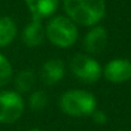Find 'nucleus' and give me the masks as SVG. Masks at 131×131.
I'll list each match as a JSON object with an SVG mask.
<instances>
[{
	"label": "nucleus",
	"instance_id": "9d476101",
	"mask_svg": "<svg viewBox=\"0 0 131 131\" xmlns=\"http://www.w3.org/2000/svg\"><path fill=\"white\" fill-rule=\"evenodd\" d=\"M45 28L41 25V21L32 19L30 25H27L22 32V41L28 48L39 46L45 40Z\"/></svg>",
	"mask_w": 131,
	"mask_h": 131
},
{
	"label": "nucleus",
	"instance_id": "0eeeda50",
	"mask_svg": "<svg viewBox=\"0 0 131 131\" xmlns=\"http://www.w3.org/2000/svg\"><path fill=\"white\" fill-rule=\"evenodd\" d=\"M32 19L41 21L53 16L59 5V0H25Z\"/></svg>",
	"mask_w": 131,
	"mask_h": 131
},
{
	"label": "nucleus",
	"instance_id": "ddd939ff",
	"mask_svg": "<svg viewBox=\"0 0 131 131\" xmlns=\"http://www.w3.org/2000/svg\"><path fill=\"white\" fill-rule=\"evenodd\" d=\"M13 76V68L9 63V60L0 54V88L5 86L10 82Z\"/></svg>",
	"mask_w": 131,
	"mask_h": 131
},
{
	"label": "nucleus",
	"instance_id": "dca6fc26",
	"mask_svg": "<svg viewBox=\"0 0 131 131\" xmlns=\"http://www.w3.org/2000/svg\"><path fill=\"white\" fill-rule=\"evenodd\" d=\"M28 131H41V130H39V128H32V130H28Z\"/></svg>",
	"mask_w": 131,
	"mask_h": 131
},
{
	"label": "nucleus",
	"instance_id": "f257e3e1",
	"mask_svg": "<svg viewBox=\"0 0 131 131\" xmlns=\"http://www.w3.org/2000/svg\"><path fill=\"white\" fill-rule=\"evenodd\" d=\"M68 18L81 26H94L105 14L104 0H63Z\"/></svg>",
	"mask_w": 131,
	"mask_h": 131
},
{
	"label": "nucleus",
	"instance_id": "20e7f679",
	"mask_svg": "<svg viewBox=\"0 0 131 131\" xmlns=\"http://www.w3.org/2000/svg\"><path fill=\"white\" fill-rule=\"evenodd\" d=\"M75 77L84 84H94L102 76L100 64L91 57L85 54H76L70 63Z\"/></svg>",
	"mask_w": 131,
	"mask_h": 131
},
{
	"label": "nucleus",
	"instance_id": "2eb2a0df",
	"mask_svg": "<svg viewBox=\"0 0 131 131\" xmlns=\"http://www.w3.org/2000/svg\"><path fill=\"white\" fill-rule=\"evenodd\" d=\"M93 119L96 122V123H99V125H104L105 122H107V116H105V113L104 112H102V111H94L93 112Z\"/></svg>",
	"mask_w": 131,
	"mask_h": 131
},
{
	"label": "nucleus",
	"instance_id": "1a4fd4ad",
	"mask_svg": "<svg viewBox=\"0 0 131 131\" xmlns=\"http://www.w3.org/2000/svg\"><path fill=\"white\" fill-rule=\"evenodd\" d=\"M107 40H108V36H107L105 28L102 26H96L86 34L84 39V46L86 51L98 54L104 50L107 45Z\"/></svg>",
	"mask_w": 131,
	"mask_h": 131
},
{
	"label": "nucleus",
	"instance_id": "9b49d317",
	"mask_svg": "<svg viewBox=\"0 0 131 131\" xmlns=\"http://www.w3.org/2000/svg\"><path fill=\"white\" fill-rule=\"evenodd\" d=\"M17 35V25L10 17H0V48L13 42Z\"/></svg>",
	"mask_w": 131,
	"mask_h": 131
},
{
	"label": "nucleus",
	"instance_id": "7ed1b4c3",
	"mask_svg": "<svg viewBox=\"0 0 131 131\" xmlns=\"http://www.w3.org/2000/svg\"><path fill=\"white\" fill-rule=\"evenodd\" d=\"M45 36L49 41L58 48H70L79 37L76 23L68 17L58 16L51 18L45 28Z\"/></svg>",
	"mask_w": 131,
	"mask_h": 131
},
{
	"label": "nucleus",
	"instance_id": "39448f33",
	"mask_svg": "<svg viewBox=\"0 0 131 131\" xmlns=\"http://www.w3.org/2000/svg\"><path fill=\"white\" fill-rule=\"evenodd\" d=\"M25 111V102L17 91H0V123L18 121Z\"/></svg>",
	"mask_w": 131,
	"mask_h": 131
},
{
	"label": "nucleus",
	"instance_id": "423d86ee",
	"mask_svg": "<svg viewBox=\"0 0 131 131\" xmlns=\"http://www.w3.org/2000/svg\"><path fill=\"white\" fill-rule=\"evenodd\" d=\"M104 77L113 82L121 84L131 79V62L128 59H113L104 67Z\"/></svg>",
	"mask_w": 131,
	"mask_h": 131
},
{
	"label": "nucleus",
	"instance_id": "4468645a",
	"mask_svg": "<svg viewBox=\"0 0 131 131\" xmlns=\"http://www.w3.org/2000/svg\"><path fill=\"white\" fill-rule=\"evenodd\" d=\"M30 107L32 111H42L45 107H46V103H48V95L45 91L42 90H37V91H34L31 95H30Z\"/></svg>",
	"mask_w": 131,
	"mask_h": 131
},
{
	"label": "nucleus",
	"instance_id": "f03ea898",
	"mask_svg": "<svg viewBox=\"0 0 131 131\" xmlns=\"http://www.w3.org/2000/svg\"><path fill=\"white\" fill-rule=\"evenodd\" d=\"M59 107L67 116L88 117L96 109V99L86 90H67L59 98Z\"/></svg>",
	"mask_w": 131,
	"mask_h": 131
},
{
	"label": "nucleus",
	"instance_id": "f8f14e48",
	"mask_svg": "<svg viewBox=\"0 0 131 131\" xmlns=\"http://www.w3.org/2000/svg\"><path fill=\"white\" fill-rule=\"evenodd\" d=\"M36 82V76L32 70L21 71L14 79V86L17 93H28Z\"/></svg>",
	"mask_w": 131,
	"mask_h": 131
},
{
	"label": "nucleus",
	"instance_id": "6e6552de",
	"mask_svg": "<svg viewBox=\"0 0 131 131\" xmlns=\"http://www.w3.org/2000/svg\"><path fill=\"white\" fill-rule=\"evenodd\" d=\"M41 80L44 84L51 86L55 85L59 80L63 79L64 76V63L60 59H49L46 60L40 72Z\"/></svg>",
	"mask_w": 131,
	"mask_h": 131
}]
</instances>
